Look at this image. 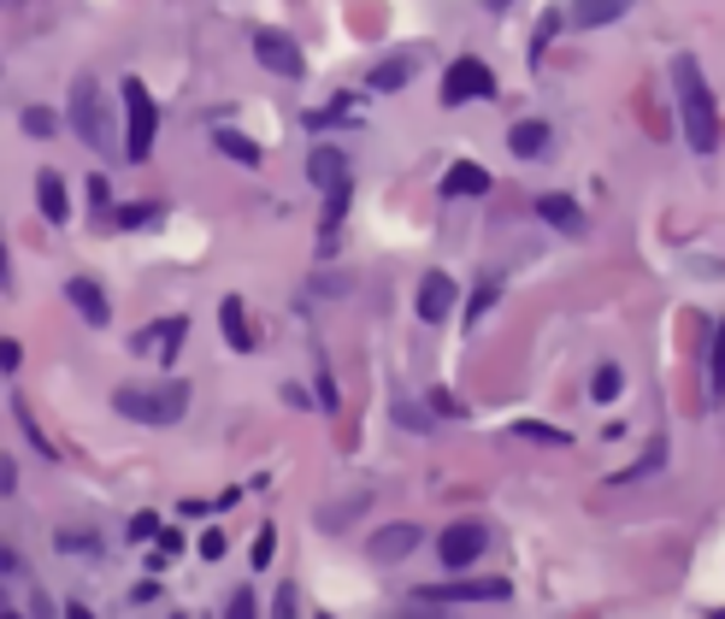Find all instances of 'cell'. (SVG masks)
Segmentation results:
<instances>
[{
	"label": "cell",
	"instance_id": "7c38bea8",
	"mask_svg": "<svg viewBox=\"0 0 725 619\" xmlns=\"http://www.w3.org/2000/svg\"><path fill=\"white\" fill-rule=\"evenodd\" d=\"M307 178H313V189H342L349 183V160H342V148H331V142H319L313 153H307Z\"/></svg>",
	"mask_w": 725,
	"mask_h": 619
},
{
	"label": "cell",
	"instance_id": "d590c367",
	"mask_svg": "<svg viewBox=\"0 0 725 619\" xmlns=\"http://www.w3.org/2000/svg\"><path fill=\"white\" fill-rule=\"evenodd\" d=\"M0 366H7V377L24 366V349H19V342H7V349H0Z\"/></svg>",
	"mask_w": 725,
	"mask_h": 619
},
{
	"label": "cell",
	"instance_id": "83f0119b",
	"mask_svg": "<svg viewBox=\"0 0 725 619\" xmlns=\"http://www.w3.org/2000/svg\"><path fill=\"white\" fill-rule=\"evenodd\" d=\"M153 331H160V360H171V354L183 349V331H189V319H160Z\"/></svg>",
	"mask_w": 725,
	"mask_h": 619
},
{
	"label": "cell",
	"instance_id": "b9f144b4",
	"mask_svg": "<svg viewBox=\"0 0 725 619\" xmlns=\"http://www.w3.org/2000/svg\"><path fill=\"white\" fill-rule=\"evenodd\" d=\"M714 619H725V608H719V613H714Z\"/></svg>",
	"mask_w": 725,
	"mask_h": 619
},
{
	"label": "cell",
	"instance_id": "5bb4252c",
	"mask_svg": "<svg viewBox=\"0 0 725 619\" xmlns=\"http://www.w3.org/2000/svg\"><path fill=\"white\" fill-rule=\"evenodd\" d=\"M36 206H42L47 225H65V218H72V195H65L60 171H36Z\"/></svg>",
	"mask_w": 725,
	"mask_h": 619
},
{
	"label": "cell",
	"instance_id": "30bf717a",
	"mask_svg": "<svg viewBox=\"0 0 725 619\" xmlns=\"http://www.w3.org/2000/svg\"><path fill=\"white\" fill-rule=\"evenodd\" d=\"M65 301L83 313V324H95V331H107V319H113V301H107V289H100L95 278H72L65 284Z\"/></svg>",
	"mask_w": 725,
	"mask_h": 619
},
{
	"label": "cell",
	"instance_id": "8fae6325",
	"mask_svg": "<svg viewBox=\"0 0 725 619\" xmlns=\"http://www.w3.org/2000/svg\"><path fill=\"white\" fill-rule=\"evenodd\" d=\"M631 7H637V0H573V7H566V24H573V30H601V24L626 19Z\"/></svg>",
	"mask_w": 725,
	"mask_h": 619
},
{
	"label": "cell",
	"instance_id": "e0dca14e",
	"mask_svg": "<svg viewBox=\"0 0 725 619\" xmlns=\"http://www.w3.org/2000/svg\"><path fill=\"white\" fill-rule=\"evenodd\" d=\"M508 148H513V160H543L548 153V125L543 118H520V125L508 130Z\"/></svg>",
	"mask_w": 725,
	"mask_h": 619
},
{
	"label": "cell",
	"instance_id": "60d3db41",
	"mask_svg": "<svg viewBox=\"0 0 725 619\" xmlns=\"http://www.w3.org/2000/svg\"><path fill=\"white\" fill-rule=\"evenodd\" d=\"M0 619H24V613H19V608H7V613H0Z\"/></svg>",
	"mask_w": 725,
	"mask_h": 619
},
{
	"label": "cell",
	"instance_id": "6da1fadb",
	"mask_svg": "<svg viewBox=\"0 0 725 619\" xmlns=\"http://www.w3.org/2000/svg\"><path fill=\"white\" fill-rule=\"evenodd\" d=\"M672 95H679V118H684V142L696 153L719 148V100L707 89L702 65L690 54H672Z\"/></svg>",
	"mask_w": 725,
	"mask_h": 619
},
{
	"label": "cell",
	"instance_id": "9c48e42d",
	"mask_svg": "<svg viewBox=\"0 0 725 619\" xmlns=\"http://www.w3.org/2000/svg\"><path fill=\"white\" fill-rule=\"evenodd\" d=\"M455 278H448V271H425V278H419V301H413V307H419V319L425 324H443L448 313H455Z\"/></svg>",
	"mask_w": 725,
	"mask_h": 619
},
{
	"label": "cell",
	"instance_id": "4dcf8cb0",
	"mask_svg": "<svg viewBox=\"0 0 725 619\" xmlns=\"http://www.w3.org/2000/svg\"><path fill=\"white\" fill-rule=\"evenodd\" d=\"M271 619H301V596H296V584H278V601H271Z\"/></svg>",
	"mask_w": 725,
	"mask_h": 619
},
{
	"label": "cell",
	"instance_id": "4fadbf2b",
	"mask_svg": "<svg viewBox=\"0 0 725 619\" xmlns=\"http://www.w3.org/2000/svg\"><path fill=\"white\" fill-rule=\"evenodd\" d=\"M483 189H490V171H483L478 160H455V166L443 171V195H448V201L483 195Z\"/></svg>",
	"mask_w": 725,
	"mask_h": 619
},
{
	"label": "cell",
	"instance_id": "cb8c5ba5",
	"mask_svg": "<svg viewBox=\"0 0 725 619\" xmlns=\"http://www.w3.org/2000/svg\"><path fill=\"white\" fill-rule=\"evenodd\" d=\"M661 460H667V442H649V455L637 460V467L626 472H614V484H637V478H649V472H661Z\"/></svg>",
	"mask_w": 725,
	"mask_h": 619
},
{
	"label": "cell",
	"instance_id": "ffe728a7",
	"mask_svg": "<svg viewBox=\"0 0 725 619\" xmlns=\"http://www.w3.org/2000/svg\"><path fill=\"white\" fill-rule=\"evenodd\" d=\"M619 389H626V372H619L614 360H608V366H596V377H590V395H596V402H601V407L619 402Z\"/></svg>",
	"mask_w": 725,
	"mask_h": 619
},
{
	"label": "cell",
	"instance_id": "ac0fdd59",
	"mask_svg": "<svg viewBox=\"0 0 725 619\" xmlns=\"http://www.w3.org/2000/svg\"><path fill=\"white\" fill-rule=\"evenodd\" d=\"M218 324H224V342H231L236 354L254 349V331H248V313H242V296H224V301H218Z\"/></svg>",
	"mask_w": 725,
	"mask_h": 619
},
{
	"label": "cell",
	"instance_id": "1f68e13d",
	"mask_svg": "<svg viewBox=\"0 0 725 619\" xmlns=\"http://www.w3.org/2000/svg\"><path fill=\"white\" fill-rule=\"evenodd\" d=\"M89 201H95V218L107 225V213H113V183H107V178H89Z\"/></svg>",
	"mask_w": 725,
	"mask_h": 619
},
{
	"label": "cell",
	"instance_id": "d4e9b609",
	"mask_svg": "<svg viewBox=\"0 0 725 619\" xmlns=\"http://www.w3.org/2000/svg\"><path fill=\"white\" fill-rule=\"evenodd\" d=\"M213 142H218L224 153H231V160H242V166H260V148H254L248 136H236V130H218Z\"/></svg>",
	"mask_w": 725,
	"mask_h": 619
},
{
	"label": "cell",
	"instance_id": "7402d4cb",
	"mask_svg": "<svg viewBox=\"0 0 725 619\" xmlns=\"http://www.w3.org/2000/svg\"><path fill=\"white\" fill-rule=\"evenodd\" d=\"M153 218H160V206L153 201H130V206H118L113 213V225L118 231H142V225H153Z\"/></svg>",
	"mask_w": 725,
	"mask_h": 619
},
{
	"label": "cell",
	"instance_id": "f546056e",
	"mask_svg": "<svg viewBox=\"0 0 725 619\" xmlns=\"http://www.w3.org/2000/svg\"><path fill=\"white\" fill-rule=\"evenodd\" d=\"M224 619H260V601H254V590H236L231 601H224Z\"/></svg>",
	"mask_w": 725,
	"mask_h": 619
},
{
	"label": "cell",
	"instance_id": "74e56055",
	"mask_svg": "<svg viewBox=\"0 0 725 619\" xmlns=\"http://www.w3.org/2000/svg\"><path fill=\"white\" fill-rule=\"evenodd\" d=\"M201 555H206V561L224 555V531H206V537H201Z\"/></svg>",
	"mask_w": 725,
	"mask_h": 619
},
{
	"label": "cell",
	"instance_id": "484cf974",
	"mask_svg": "<svg viewBox=\"0 0 725 619\" xmlns=\"http://www.w3.org/2000/svg\"><path fill=\"white\" fill-rule=\"evenodd\" d=\"M513 431H520V437H531V442H548V449H566V442H573L566 431H555V425H543V419H520Z\"/></svg>",
	"mask_w": 725,
	"mask_h": 619
},
{
	"label": "cell",
	"instance_id": "5b68a950",
	"mask_svg": "<svg viewBox=\"0 0 725 619\" xmlns=\"http://www.w3.org/2000/svg\"><path fill=\"white\" fill-rule=\"evenodd\" d=\"M483 548H490V531H483V520H448V525L437 531L443 573H466V566H478Z\"/></svg>",
	"mask_w": 725,
	"mask_h": 619
},
{
	"label": "cell",
	"instance_id": "8992f818",
	"mask_svg": "<svg viewBox=\"0 0 725 619\" xmlns=\"http://www.w3.org/2000/svg\"><path fill=\"white\" fill-rule=\"evenodd\" d=\"M508 578H466V573H448L437 584H419V601L430 608H455V601H508Z\"/></svg>",
	"mask_w": 725,
	"mask_h": 619
},
{
	"label": "cell",
	"instance_id": "ab89813d",
	"mask_svg": "<svg viewBox=\"0 0 725 619\" xmlns=\"http://www.w3.org/2000/svg\"><path fill=\"white\" fill-rule=\"evenodd\" d=\"M478 7H483V12H508L513 0H478Z\"/></svg>",
	"mask_w": 725,
	"mask_h": 619
},
{
	"label": "cell",
	"instance_id": "3957f363",
	"mask_svg": "<svg viewBox=\"0 0 725 619\" xmlns=\"http://www.w3.org/2000/svg\"><path fill=\"white\" fill-rule=\"evenodd\" d=\"M118 95H125V160L142 166L153 153V136H160V107H153L142 77H125L118 83Z\"/></svg>",
	"mask_w": 725,
	"mask_h": 619
},
{
	"label": "cell",
	"instance_id": "d6986e66",
	"mask_svg": "<svg viewBox=\"0 0 725 619\" xmlns=\"http://www.w3.org/2000/svg\"><path fill=\"white\" fill-rule=\"evenodd\" d=\"M407 77H413V60L402 54V60H377L366 83H372L377 95H395V89H407Z\"/></svg>",
	"mask_w": 725,
	"mask_h": 619
},
{
	"label": "cell",
	"instance_id": "7bdbcfd3",
	"mask_svg": "<svg viewBox=\"0 0 725 619\" xmlns=\"http://www.w3.org/2000/svg\"><path fill=\"white\" fill-rule=\"evenodd\" d=\"M319 619H331V613H319Z\"/></svg>",
	"mask_w": 725,
	"mask_h": 619
},
{
	"label": "cell",
	"instance_id": "4316f807",
	"mask_svg": "<svg viewBox=\"0 0 725 619\" xmlns=\"http://www.w3.org/2000/svg\"><path fill=\"white\" fill-rule=\"evenodd\" d=\"M19 125H24V136H54V130H60V113H47V107H24V113H19Z\"/></svg>",
	"mask_w": 725,
	"mask_h": 619
},
{
	"label": "cell",
	"instance_id": "52a82bcc",
	"mask_svg": "<svg viewBox=\"0 0 725 619\" xmlns=\"http://www.w3.org/2000/svg\"><path fill=\"white\" fill-rule=\"evenodd\" d=\"M495 95V72L483 60L472 54H460V60H448V72H443V107H472V100H490Z\"/></svg>",
	"mask_w": 725,
	"mask_h": 619
},
{
	"label": "cell",
	"instance_id": "603a6c76",
	"mask_svg": "<svg viewBox=\"0 0 725 619\" xmlns=\"http://www.w3.org/2000/svg\"><path fill=\"white\" fill-rule=\"evenodd\" d=\"M495 301H502V284H495V278H483V284L472 289V307H466V324H483V313H490Z\"/></svg>",
	"mask_w": 725,
	"mask_h": 619
},
{
	"label": "cell",
	"instance_id": "9a60e30c",
	"mask_svg": "<svg viewBox=\"0 0 725 619\" xmlns=\"http://www.w3.org/2000/svg\"><path fill=\"white\" fill-rule=\"evenodd\" d=\"M413 548H419V531L413 525H384V531H372L366 537L372 561H402V555H413Z\"/></svg>",
	"mask_w": 725,
	"mask_h": 619
},
{
	"label": "cell",
	"instance_id": "8d00e7d4",
	"mask_svg": "<svg viewBox=\"0 0 725 619\" xmlns=\"http://www.w3.org/2000/svg\"><path fill=\"white\" fill-rule=\"evenodd\" d=\"M390 619H443V613H430V601H419V596H413V608H402V613H390Z\"/></svg>",
	"mask_w": 725,
	"mask_h": 619
},
{
	"label": "cell",
	"instance_id": "e575fe53",
	"mask_svg": "<svg viewBox=\"0 0 725 619\" xmlns=\"http://www.w3.org/2000/svg\"><path fill=\"white\" fill-rule=\"evenodd\" d=\"M271 548H278V531L260 525V537H254V566H271Z\"/></svg>",
	"mask_w": 725,
	"mask_h": 619
},
{
	"label": "cell",
	"instance_id": "ba28073f",
	"mask_svg": "<svg viewBox=\"0 0 725 619\" xmlns=\"http://www.w3.org/2000/svg\"><path fill=\"white\" fill-rule=\"evenodd\" d=\"M248 47H254V60H260L271 77H301V72H307L296 36H284V30H254Z\"/></svg>",
	"mask_w": 725,
	"mask_h": 619
},
{
	"label": "cell",
	"instance_id": "f1b7e54d",
	"mask_svg": "<svg viewBox=\"0 0 725 619\" xmlns=\"http://www.w3.org/2000/svg\"><path fill=\"white\" fill-rule=\"evenodd\" d=\"M555 30H561V19H555V12H548V19L537 24V36H531V47H525V54H531V65H537V60L548 54V42H555Z\"/></svg>",
	"mask_w": 725,
	"mask_h": 619
},
{
	"label": "cell",
	"instance_id": "44dd1931",
	"mask_svg": "<svg viewBox=\"0 0 725 619\" xmlns=\"http://www.w3.org/2000/svg\"><path fill=\"white\" fill-rule=\"evenodd\" d=\"M707 389H714V402L725 395V319L714 331V349H707Z\"/></svg>",
	"mask_w": 725,
	"mask_h": 619
},
{
	"label": "cell",
	"instance_id": "836d02e7",
	"mask_svg": "<svg viewBox=\"0 0 725 619\" xmlns=\"http://www.w3.org/2000/svg\"><path fill=\"white\" fill-rule=\"evenodd\" d=\"M354 113V100H337V107H324V113H307V125L324 130V125H337V118H349Z\"/></svg>",
	"mask_w": 725,
	"mask_h": 619
},
{
	"label": "cell",
	"instance_id": "d6a6232c",
	"mask_svg": "<svg viewBox=\"0 0 725 619\" xmlns=\"http://www.w3.org/2000/svg\"><path fill=\"white\" fill-rule=\"evenodd\" d=\"M160 513H136V520H130V543H148V537H160Z\"/></svg>",
	"mask_w": 725,
	"mask_h": 619
},
{
	"label": "cell",
	"instance_id": "277c9868",
	"mask_svg": "<svg viewBox=\"0 0 725 619\" xmlns=\"http://www.w3.org/2000/svg\"><path fill=\"white\" fill-rule=\"evenodd\" d=\"M65 125L77 130V142L83 148H107L113 142V118H107V95H100V83L83 72L77 83H72V107H65Z\"/></svg>",
	"mask_w": 725,
	"mask_h": 619
},
{
	"label": "cell",
	"instance_id": "2e32d148",
	"mask_svg": "<svg viewBox=\"0 0 725 619\" xmlns=\"http://www.w3.org/2000/svg\"><path fill=\"white\" fill-rule=\"evenodd\" d=\"M537 218L555 225L561 236H584V213H578L573 195H537Z\"/></svg>",
	"mask_w": 725,
	"mask_h": 619
},
{
	"label": "cell",
	"instance_id": "f35d334b",
	"mask_svg": "<svg viewBox=\"0 0 725 619\" xmlns=\"http://www.w3.org/2000/svg\"><path fill=\"white\" fill-rule=\"evenodd\" d=\"M65 619H95V613L83 608V601H72V608H65Z\"/></svg>",
	"mask_w": 725,
	"mask_h": 619
},
{
	"label": "cell",
	"instance_id": "7a4b0ae2",
	"mask_svg": "<svg viewBox=\"0 0 725 619\" xmlns=\"http://www.w3.org/2000/svg\"><path fill=\"white\" fill-rule=\"evenodd\" d=\"M113 407L125 413L136 425H153V431H166V425H178L189 413V384L183 377H160L153 389H118Z\"/></svg>",
	"mask_w": 725,
	"mask_h": 619
}]
</instances>
